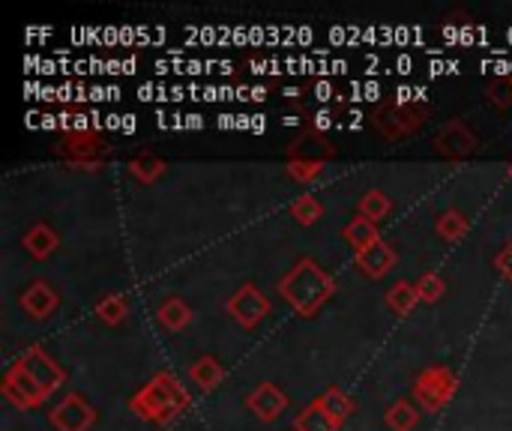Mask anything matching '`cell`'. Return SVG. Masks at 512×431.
<instances>
[{
	"label": "cell",
	"mask_w": 512,
	"mask_h": 431,
	"mask_svg": "<svg viewBox=\"0 0 512 431\" xmlns=\"http://www.w3.org/2000/svg\"><path fill=\"white\" fill-rule=\"evenodd\" d=\"M66 381V372L39 348H27L3 375L0 381V396L18 408V411H33L42 408L48 402V396H54Z\"/></svg>",
	"instance_id": "6da1fadb"
},
{
	"label": "cell",
	"mask_w": 512,
	"mask_h": 431,
	"mask_svg": "<svg viewBox=\"0 0 512 431\" xmlns=\"http://www.w3.org/2000/svg\"><path fill=\"white\" fill-rule=\"evenodd\" d=\"M192 399L189 393L183 390V384L177 381V375L171 372H159L153 375L132 399H129V411L144 420V423H153L159 429L171 426L177 417H183L189 411Z\"/></svg>",
	"instance_id": "7a4b0ae2"
},
{
	"label": "cell",
	"mask_w": 512,
	"mask_h": 431,
	"mask_svg": "<svg viewBox=\"0 0 512 431\" xmlns=\"http://www.w3.org/2000/svg\"><path fill=\"white\" fill-rule=\"evenodd\" d=\"M336 294V282L312 258H300L279 282V297L300 318H315L324 303Z\"/></svg>",
	"instance_id": "3957f363"
},
{
	"label": "cell",
	"mask_w": 512,
	"mask_h": 431,
	"mask_svg": "<svg viewBox=\"0 0 512 431\" xmlns=\"http://www.w3.org/2000/svg\"><path fill=\"white\" fill-rule=\"evenodd\" d=\"M429 105L417 99H384L372 111V126L387 138V141H402L411 138L423 129L429 120Z\"/></svg>",
	"instance_id": "277c9868"
},
{
	"label": "cell",
	"mask_w": 512,
	"mask_h": 431,
	"mask_svg": "<svg viewBox=\"0 0 512 431\" xmlns=\"http://www.w3.org/2000/svg\"><path fill=\"white\" fill-rule=\"evenodd\" d=\"M54 150L66 159V168L72 171H99L105 156H108V144L96 129H81V132H63L60 141L54 144Z\"/></svg>",
	"instance_id": "5b68a950"
},
{
	"label": "cell",
	"mask_w": 512,
	"mask_h": 431,
	"mask_svg": "<svg viewBox=\"0 0 512 431\" xmlns=\"http://www.w3.org/2000/svg\"><path fill=\"white\" fill-rule=\"evenodd\" d=\"M456 393H459V375L450 366H429L414 381V402L429 414L444 411L456 399Z\"/></svg>",
	"instance_id": "8992f818"
},
{
	"label": "cell",
	"mask_w": 512,
	"mask_h": 431,
	"mask_svg": "<svg viewBox=\"0 0 512 431\" xmlns=\"http://www.w3.org/2000/svg\"><path fill=\"white\" fill-rule=\"evenodd\" d=\"M225 312L231 315V321H234L240 330H255V327L273 312V306H270L267 294H261L258 285L243 282V285L225 300Z\"/></svg>",
	"instance_id": "52a82bcc"
},
{
	"label": "cell",
	"mask_w": 512,
	"mask_h": 431,
	"mask_svg": "<svg viewBox=\"0 0 512 431\" xmlns=\"http://www.w3.org/2000/svg\"><path fill=\"white\" fill-rule=\"evenodd\" d=\"M48 423L54 431H90L96 426V408L81 393H66L48 411Z\"/></svg>",
	"instance_id": "ba28073f"
},
{
	"label": "cell",
	"mask_w": 512,
	"mask_h": 431,
	"mask_svg": "<svg viewBox=\"0 0 512 431\" xmlns=\"http://www.w3.org/2000/svg\"><path fill=\"white\" fill-rule=\"evenodd\" d=\"M477 135L471 132V126L465 123V120H450V123H444L441 126V132L435 135V150H438V156H444V159H453V162H462V159H468L474 150H477Z\"/></svg>",
	"instance_id": "9c48e42d"
},
{
	"label": "cell",
	"mask_w": 512,
	"mask_h": 431,
	"mask_svg": "<svg viewBox=\"0 0 512 431\" xmlns=\"http://www.w3.org/2000/svg\"><path fill=\"white\" fill-rule=\"evenodd\" d=\"M18 309H21L30 321H48V318L60 309V297H57V291H54L45 279H33V282L21 291Z\"/></svg>",
	"instance_id": "30bf717a"
},
{
	"label": "cell",
	"mask_w": 512,
	"mask_h": 431,
	"mask_svg": "<svg viewBox=\"0 0 512 431\" xmlns=\"http://www.w3.org/2000/svg\"><path fill=\"white\" fill-rule=\"evenodd\" d=\"M246 408H249V414H252L255 420H261V423H276V420L285 414V408H288V396L279 390V384L264 381V384H258V387L246 396Z\"/></svg>",
	"instance_id": "8fae6325"
},
{
	"label": "cell",
	"mask_w": 512,
	"mask_h": 431,
	"mask_svg": "<svg viewBox=\"0 0 512 431\" xmlns=\"http://www.w3.org/2000/svg\"><path fill=\"white\" fill-rule=\"evenodd\" d=\"M336 156V144H330L321 132H315L312 126L291 144L288 159H303V162H321L327 165Z\"/></svg>",
	"instance_id": "7c38bea8"
},
{
	"label": "cell",
	"mask_w": 512,
	"mask_h": 431,
	"mask_svg": "<svg viewBox=\"0 0 512 431\" xmlns=\"http://www.w3.org/2000/svg\"><path fill=\"white\" fill-rule=\"evenodd\" d=\"M396 264H399V255H396V249L390 246V243H375L372 249H366V252H360L357 255V267L369 276V279H384V276H390L393 270H396Z\"/></svg>",
	"instance_id": "4fadbf2b"
},
{
	"label": "cell",
	"mask_w": 512,
	"mask_h": 431,
	"mask_svg": "<svg viewBox=\"0 0 512 431\" xmlns=\"http://www.w3.org/2000/svg\"><path fill=\"white\" fill-rule=\"evenodd\" d=\"M21 246H24V252H27L33 261H48V258L60 249V237H57V231H54L51 225L36 222V225H30V228L24 231Z\"/></svg>",
	"instance_id": "5bb4252c"
},
{
	"label": "cell",
	"mask_w": 512,
	"mask_h": 431,
	"mask_svg": "<svg viewBox=\"0 0 512 431\" xmlns=\"http://www.w3.org/2000/svg\"><path fill=\"white\" fill-rule=\"evenodd\" d=\"M192 309L186 306V300L180 297H168L159 309H156V324L165 330V333H183L189 324H192Z\"/></svg>",
	"instance_id": "9a60e30c"
},
{
	"label": "cell",
	"mask_w": 512,
	"mask_h": 431,
	"mask_svg": "<svg viewBox=\"0 0 512 431\" xmlns=\"http://www.w3.org/2000/svg\"><path fill=\"white\" fill-rule=\"evenodd\" d=\"M342 240L354 249V255H360V252L372 249L375 243H381V234H378V225H372L369 219L357 216V219H351L342 228Z\"/></svg>",
	"instance_id": "2e32d148"
},
{
	"label": "cell",
	"mask_w": 512,
	"mask_h": 431,
	"mask_svg": "<svg viewBox=\"0 0 512 431\" xmlns=\"http://www.w3.org/2000/svg\"><path fill=\"white\" fill-rule=\"evenodd\" d=\"M189 381L201 390V393H213L222 381H225V369L216 357H198L189 366Z\"/></svg>",
	"instance_id": "e0dca14e"
},
{
	"label": "cell",
	"mask_w": 512,
	"mask_h": 431,
	"mask_svg": "<svg viewBox=\"0 0 512 431\" xmlns=\"http://www.w3.org/2000/svg\"><path fill=\"white\" fill-rule=\"evenodd\" d=\"M315 402H318V408H321V411H324V414H327L339 429L345 426V420H348V417L354 414V408H357V405H354V399H351L345 390H339V387L324 390Z\"/></svg>",
	"instance_id": "ac0fdd59"
},
{
	"label": "cell",
	"mask_w": 512,
	"mask_h": 431,
	"mask_svg": "<svg viewBox=\"0 0 512 431\" xmlns=\"http://www.w3.org/2000/svg\"><path fill=\"white\" fill-rule=\"evenodd\" d=\"M165 162L156 156V153H138L135 159H129V165H126V171H129V177H135L141 186H153L162 174H165Z\"/></svg>",
	"instance_id": "d6986e66"
},
{
	"label": "cell",
	"mask_w": 512,
	"mask_h": 431,
	"mask_svg": "<svg viewBox=\"0 0 512 431\" xmlns=\"http://www.w3.org/2000/svg\"><path fill=\"white\" fill-rule=\"evenodd\" d=\"M93 315L105 324V327H120L129 318V300L123 294H105L96 300Z\"/></svg>",
	"instance_id": "ffe728a7"
},
{
	"label": "cell",
	"mask_w": 512,
	"mask_h": 431,
	"mask_svg": "<svg viewBox=\"0 0 512 431\" xmlns=\"http://www.w3.org/2000/svg\"><path fill=\"white\" fill-rule=\"evenodd\" d=\"M390 213H393V201H390V195H384L381 189H369V192L360 198V204H357V216L369 219L372 225H381Z\"/></svg>",
	"instance_id": "44dd1931"
},
{
	"label": "cell",
	"mask_w": 512,
	"mask_h": 431,
	"mask_svg": "<svg viewBox=\"0 0 512 431\" xmlns=\"http://www.w3.org/2000/svg\"><path fill=\"white\" fill-rule=\"evenodd\" d=\"M468 231H471V219H468L465 213H459V210H447V213H441L438 222H435V234H438L444 243H459V240L468 237Z\"/></svg>",
	"instance_id": "7402d4cb"
},
{
	"label": "cell",
	"mask_w": 512,
	"mask_h": 431,
	"mask_svg": "<svg viewBox=\"0 0 512 431\" xmlns=\"http://www.w3.org/2000/svg\"><path fill=\"white\" fill-rule=\"evenodd\" d=\"M384 423L390 431H414L420 423V408L408 399H399L387 408L384 414Z\"/></svg>",
	"instance_id": "603a6c76"
},
{
	"label": "cell",
	"mask_w": 512,
	"mask_h": 431,
	"mask_svg": "<svg viewBox=\"0 0 512 431\" xmlns=\"http://www.w3.org/2000/svg\"><path fill=\"white\" fill-rule=\"evenodd\" d=\"M384 303L390 306V312H393V315L405 318V315H411V312L420 306V297H417V288H414L411 282H396V285L387 291Z\"/></svg>",
	"instance_id": "cb8c5ba5"
},
{
	"label": "cell",
	"mask_w": 512,
	"mask_h": 431,
	"mask_svg": "<svg viewBox=\"0 0 512 431\" xmlns=\"http://www.w3.org/2000/svg\"><path fill=\"white\" fill-rule=\"evenodd\" d=\"M288 213H291L294 222L303 225V228H312V225H318V222L324 219V207H321V201H318L315 195H300V198H294L291 207H288Z\"/></svg>",
	"instance_id": "d4e9b609"
},
{
	"label": "cell",
	"mask_w": 512,
	"mask_h": 431,
	"mask_svg": "<svg viewBox=\"0 0 512 431\" xmlns=\"http://www.w3.org/2000/svg\"><path fill=\"white\" fill-rule=\"evenodd\" d=\"M294 431H339V426L318 408V402L306 405L297 420H294Z\"/></svg>",
	"instance_id": "484cf974"
},
{
	"label": "cell",
	"mask_w": 512,
	"mask_h": 431,
	"mask_svg": "<svg viewBox=\"0 0 512 431\" xmlns=\"http://www.w3.org/2000/svg\"><path fill=\"white\" fill-rule=\"evenodd\" d=\"M414 288H417L420 303H426V306L438 303V300L447 294V282H444V276H438V273H423V276L414 282Z\"/></svg>",
	"instance_id": "4316f807"
},
{
	"label": "cell",
	"mask_w": 512,
	"mask_h": 431,
	"mask_svg": "<svg viewBox=\"0 0 512 431\" xmlns=\"http://www.w3.org/2000/svg\"><path fill=\"white\" fill-rule=\"evenodd\" d=\"M321 174H324V165L321 162H303V159H288L285 162V177H291L300 186L315 183Z\"/></svg>",
	"instance_id": "83f0119b"
},
{
	"label": "cell",
	"mask_w": 512,
	"mask_h": 431,
	"mask_svg": "<svg viewBox=\"0 0 512 431\" xmlns=\"http://www.w3.org/2000/svg\"><path fill=\"white\" fill-rule=\"evenodd\" d=\"M486 96H489V105H492V108H498V111H510L512 108V78L510 75L492 78V84H489Z\"/></svg>",
	"instance_id": "f1b7e54d"
},
{
	"label": "cell",
	"mask_w": 512,
	"mask_h": 431,
	"mask_svg": "<svg viewBox=\"0 0 512 431\" xmlns=\"http://www.w3.org/2000/svg\"><path fill=\"white\" fill-rule=\"evenodd\" d=\"M495 267H498V273L507 279L512 285V240L498 252V258H495Z\"/></svg>",
	"instance_id": "f546056e"
},
{
	"label": "cell",
	"mask_w": 512,
	"mask_h": 431,
	"mask_svg": "<svg viewBox=\"0 0 512 431\" xmlns=\"http://www.w3.org/2000/svg\"><path fill=\"white\" fill-rule=\"evenodd\" d=\"M327 126H330V111H318V114H315V123H312V129L324 135V132H327Z\"/></svg>",
	"instance_id": "4dcf8cb0"
}]
</instances>
